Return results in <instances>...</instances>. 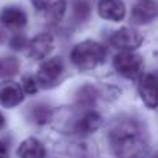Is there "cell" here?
Wrapping results in <instances>:
<instances>
[{"mask_svg":"<svg viewBox=\"0 0 158 158\" xmlns=\"http://www.w3.org/2000/svg\"><path fill=\"white\" fill-rule=\"evenodd\" d=\"M110 144L119 158H143L146 152V143L135 119L123 118L112 124L109 132Z\"/></svg>","mask_w":158,"mask_h":158,"instance_id":"cell-1","label":"cell"},{"mask_svg":"<svg viewBox=\"0 0 158 158\" xmlns=\"http://www.w3.org/2000/svg\"><path fill=\"white\" fill-rule=\"evenodd\" d=\"M19 71V60L16 57H0V77H11Z\"/></svg>","mask_w":158,"mask_h":158,"instance_id":"cell-18","label":"cell"},{"mask_svg":"<svg viewBox=\"0 0 158 158\" xmlns=\"http://www.w3.org/2000/svg\"><path fill=\"white\" fill-rule=\"evenodd\" d=\"M45 147L37 138H27L20 143L17 149L19 158H45Z\"/></svg>","mask_w":158,"mask_h":158,"instance_id":"cell-14","label":"cell"},{"mask_svg":"<svg viewBox=\"0 0 158 158\" xmlns=\"http://www.w3.org/2000/svg\"><path fill=\"white\" fill-rule=\"evenodd\" d=\"M64 62L60 57H50L45 62H42V65L39 67L37 76H36V82L37 85L44 87V89H51L57 84V81L60 79V76L64 74Z\"/></svg>","mask_w":158,"mask_h":158,"instance_id":"cell-5","label":"cell"},{"mask_svg":"<svg viewBox=\"0 0 158 158\" xmlns=\"http://www.w3.org/2000/svg\"><path fill=\"white\" fill-rule=\"evenodd\" d=\"M28 118H30L34 124L44 126V124H47V123L51 121V118H53V110H51V107H50L48 104L37 102V104H34L33 107H30Z\"/></svg>","mask_w":158,"mask_h":158,"instance_id":"cell-16","label":"cell"},{"mask_svg":"<svg viewBox=\"0 0 158 158\" xmlns=\"http://www.w3.org/2000/svg\"><path fill=\"white\" fill-rule=\"evenodd\" d=\"M107 50L104 45H101L96 40H84L74 45V48L70 53V60L73 65L82 71L93 70L106 62Z\"/></svg>","mask_w":158,"mask_h":158,"instance_id":"cell-3","label":"cell"},{"mask_svg":"<svg viewBox=\"0 0 158 158\" xmlns=\"http://www.w3.org/2000/svg\"><path fill=\"white\" fill-rule=\"evenodd\" d=\"M158 14L156 2L155 0H139L132 8V22L136 25H146L155 20Z\"/></svg>","mask_w":158,"mask_h":158,"instance_id":"cell-9","label":"cell"},{"mask_svg":"<svg viewBox=\"0 0 158 158\" xmlns=\"http://www.w3.org/2000/svg\"><path fill=\"white\" fill-rule=\"evenodd\" d=\"M10 47L16 51L19 50H23L27 47V37L23 34H14L11 39H10Z\"/></svg>","mask_w":158,"mask_h":158,"instance_id":"cell-21","label":"cell"},{"mask_svg":"<svg viewBox=\"0 0 158 158\" xmlns=\"http://www.w3.org/2000/svg\"><path fill=\"white\" fill-rule=\"evenodd\" d=\"M27 47L28 56L31 59H45L54 50V37L50 33H40L34 39H31Z\"/></svg>","mask_w":158,"mask_h":158,"instance_id":"cell-7","label":"cell"},{"mask_svg":"<svg viewBox=\"0 0 158 158\" xmlns=\"http://www.w3.org/2000/svg\"><path fill=\"white\" fill-rule=\"evenodd\" d=\"M54 124L56 129L65 132V133H77V135H90L96 132L102 126V116L87 109L85 112H73L71 109H64L57 115H54Z\"/></svg>","mask_w":158,"mask_h":158,"instance_id":"cell-2","label":"cell"},{"mask_svg":"<svg viewBox=\"0 0 158 158\" xmlns=\"http://www.w3.org/2000/svg\"><path fill=\"white\" fill-rule=\"evenodd\" d=\"M5 39H6V34H5V33H3L2 30H0V44H2V42H3Z\"/></svg>","mask_w":158,"mask_h":158,"instance_id":"cell-25","label":"cell"},{"mask_svg":"<svg viewBox=\"0 0 158 158\" xmlns=\"http://www.w3.org/2000/svg\"><path fill=\"white\" fill-rule=\"evenodd\" d=\"M73 16L77 22H85L90 16V5L87 2H76L73 8Z\"/></svg>","mask_w":158,"mask_h":158,"instance_id":"cell-19","label":"cell"},{"mask_svg":"<svg viewBox=\"0 0 158 158\" xmlns=\"http://www.w3.org/2000/svg\"><path fill=\"white\" fill-rule=\"evenodd\" d=\"M143 44V36L135 28L124 27L110 36V45L121 51H135Z\"/></svg>","mask_w":158,"mask_h":158,"instance_id":"cell-6","label":"cell"},{"mask_svg":"<svg viewBox=\"0 0 158 158\" xmlns=\"http://www.w3.org/2000/svg\"><path fill=\"white\" fill-rule=\"evenodd\" d=\"M37 89H39V85L36 82L34 76H30V74L23 76V79H22V90H25L28 95H34L37 92Z\"/></svg>","mask_w":158,"mask_h":158,"instance_id":"cell-20","label":"cell"},{"mask_svg":"<svg viewBox=\"0 0 158 158\" xmlns=\"http://www.w3.org/2000/svg\"><path fill=\"white\" fill-rule=\"evenodd\" d=\"M113 67L121 76L127 79H133L141 74L144 62H143V57L133 51H121L115 56Z\"/></svg>","mask_w":158,"mask_h":158,"instance_id":"cell-4","label":"cell"},{"mask_svg":"<svg viewBox=\"0 0 158 158\" xmlns=\"http://www.w3.org/2000/svg\"><path fill=\"white\" fill-rule=\"evenodd\" d=\"M98 89L92 84L81 85L74 93V101L81 109H93L98 102Z\"/></svg>","mask_w":158,"mask_h":158,"instance_id":"cell-13","label":"cell"},{"mask_svg":"<svg viewBox=\"0 0 158 158\" xmlns=\"http://www.w3.org/2000/svg\"><path fill=\"white\" fill-rule=\"evenodd\" d=\"M98 13L102 19L112 22H121L126 17V6L121 0H101Z\"/></svg>","mask_w":158,"mask_h":158,"instance_id":"cell-11","label":"cell"},{"mask_svg":"<svg viewBox=\"0 0 158 158\" xmlns=\"http://www.w3.org/2000/svg\"><path fill=\"white\" fill-rule=\"evenodd\" d=\"M68 155L71 158H98V147L87 139L74 141L68 146Z\"/></svg>","mask_w":158,"mask_h":158,"instance_id":"cell-15","label":"cell"},{"mask_svg":"<svg viewBox=\"0 0 158 158\" xmlns=\"http://www.w3.org/2000/svg\"><path fill=\"white\" fill-rule=\"evenodd\" d=\"M0 158H10V150H8V146L0 141Z\"/></svg>","mask_w":158,"mask_h":158,"instance_id":"cell-23","label":"cell"},{"mask_svg":"<svg viewBox=\"0 0 158 158\" xmlns=\"http://www.w3.org/2000/svg\"><path fill=\"white\" fill-rule=\"evenodd\" d=\"M138 92L143 102L153 110L156 107V76L153 73H146L144 76H141Z\"/></svg>","mask_w":158,"mask_h":158,"instance_id":"cell-10","label":"cell"},{"mask_svg":"<svg viewBox=\"0 0 158 158\" xmlns=\"http://www.w3.org/2000/svg\"><path fill=\"white\" fill-rule=\"evenodd\" d=\"M67 11V2L65 0H56L47 8V20L48 23H59Z\"/></svg>","mask_w":158,"mask_h":158,"instance_id":"cell-17","label":"cell"},{"mask_svg":"<svg viewBox=\"0 0 158 158\" xmlns=\"http://www.w3.org/2000/svg\"><path fill=\"white\" fill-rule=\"evenodd\" d=\"M3 126H5V116L2 115V112H0V130L3 129Z\"/></svg>","mask_w":158,"mask_h":158,"instance_id":"cell-24","label":"cell"},{"mask_svg":"<svg viewBox=\"0 0 158 158\" xmlns=\"http://www.w3.org/2000/svg\"><path fill=\"white\" fill-rule=\"evenodd\" d=\"M27 14L17 6H8L0 13V22L10 30H22L27 25Z\"/></svg>","mask_w":158,"mask_h":158,"instance_id":"cell-12","label":"cell"},{"mask_svg":"<svg viewBox=\"0 0 158 158\" xmlns=\"http://www.w3.org/2000/svg\"><path fill=\"white\" fill-rule=\"evenodd\" d=\"M31 3L37 11H45L51 5V0H31Z\"/></svg>","mask_w":158,"mask_h":158,"instance_id":"cell-22","label":"cell"},{"mask_svg":"<svg viewBox=\"0 0 158 158\" xmlns=\"http://www.w3.org/2000/svg\"><path fill=\"white\" fill-rule=\"evenodd\" d=\"M23 101V90L14 81H5L0 84V104L6 109L17 107Z\"/></svg>","mask_w":158,"mask_h":158,"instance_id":"cell-8","label":"cell"}]
</instances>
